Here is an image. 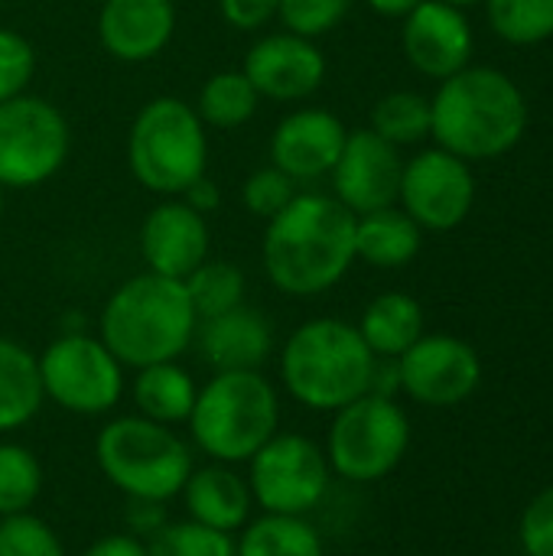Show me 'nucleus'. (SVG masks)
Returning a JSON list of instances; mask_svg holds the SVG:
<instances>
[{"label": "nucleus", "mask_w": 553, "mask_h": 556, "mask_svg": "<svg viewBox=\"0 0 553 556\" xmlns=\"http://www.w3.org/2000/svg\"><path fill=\"white\" fill-rule=\"evenodd\" d=\"M267 280L287 296H319L355 264V215L323 192H297L261 241Z\"/></svg>", "instance_id": "obj_1"}, {"label": "nucleus", "mask_w": 553, "mask_h": 556, "mask_svg": "<svg viewBox=\"0 0 553 556\" xmlns=\"http://www.w3.org/2000/svg\"><path fill=\"white\" fill-rule=\"evenodd\" d=\"M528 127L521 88L499 68L466 65L430 98V137L440 150L473 163L505 156Z\"/></svg>", "instance_id": "obj_2"}, {"label": "nucleus", "mask_w": 553, "mask_h": 556, "mask_svg": "<svg viewBox=\"0 0 553 556\" xmlns=\"http://www.w3.org/2000/svg\"><path fill=\"white\" fill-rule=\"evenodd\" d=\"M196 326L199 316L186 283L143 270L108 296L98 319V339L124 368H147L176 362L192 345Z\"/></svg>", "instance_id": "obj_3"}, {"label": "nucleus", "mask_w": 553, "mask_h": 556, "mask_svg": "<svg viewBox=\"0 0 553 556\" xmlns=\"http://www.w3.org/2000/svg\"><path fill=\"white\" fill-rule=\"evenodd\" d=\"M375 362L352 323L319 316L297 326L284 342L280 381L300 407L336 414L368 394Z\"/></svg>", "instance_id": "obj_4"}, {"label": "nucleus", "mask_w": 553, "mask_h": 556, "mask_svg": "<svg viewBox=\"0 0 553 556\" xmlns=\"http://www.w3.org/2000/svg\"><path fill=\"white\" fill-rule=\"evenodd\" d=\"M192 443L225 466L248 463L280 427V397L264 371H215L189 414Z\"/></svg>", "instance_id": "obj_5"}, {"label": "nucleus", "mask_w": 553, "mask_h": 556, "mask_svg": "<svg viewBox=\"0 0 553 556\" xmlns=\"http://www.w3.org/2000/svg\"><path fill=\"white\" fill-rule=\"evenodd\" d=\"M127 166L147 192L176 199L209 173V127L183 98H150L130 121Z\"/></svg>", "instance_id": "obj_6"}, {"label": "nucleus", "mask_w": 553, "mask_h": 556, "mask_svg": "<svg viewBox=\"0 0 553 556\" xmlns=\"http://www.w3.org/2000/svg\"><path fill=\"white\" fill-rule=\"evenodd\" d=\"M95 459L117 492L140 502L166 505L192 476V450L186 440L173 427L140 414L108 420L95 440Z\"/></svg>", "instance_id": "obj_7"}, {"label": "nucleus", "mask_w": 553, "mask_h": 556, "mask_svg": "<svg viewBox=\"0 0 553 556\" xmlns=\"http://www.w3.org/2000/svg\"><path fill=\"white\" fill-rule=\"evenodd\" d=\"M411 446V420L394 397L362 394L332 414L326 437V463L332 476L368 485L391 476Z\"/></svg>", "instance_id": "obj_8"}, {"label": "nucleus", "mask_w": 553, "mask_h": 556, "mask_svg": "<svg viewBox=\"0 0 553 556\" xmlns=\"http://www.w3.org/2000/svg\"><path fill=\"white\" fill-rule=\"evenodd\" d=\"M72 130L65 114L39 94H16L0 104V186L36 189L68 160Z\"/></svg>", "instance_id": "obj_9"}, {"label": "nucleus", "mask_w": 553, "mask_h": 556, "mask_svg": "<svg viewBox=\"0 0 553 556\" xmlns=\"http://www.w3.org/2000/svg\"><path fill=\"white\" fill-rule=\"evenodd\" d=\"M39 381L42 394L78 417H101L117 407L124 394V365L98 336L65 332L42 349Z\"/></svg>", "instance_id": "obj_10"}, {"label": "nucleus", "mask_w": 553, "mask_h": 556, "mask_svg": "<svg viewBox=\"0 0 553 556\" xmlns=\"http://www.w3.org/2000/svg\"><path fill=\"white\" fill-rule=\"evenodd\" d=\"M332 469L323 446L303 433H274L248 459V489L264 515L306 518L329 492Z\"/></svg>", "instance_id": "obj_11"}, {"label": "nucleus", "mask_w": 553, "mask_h": 556, "mask_svg": "<svg viewBox=\"0 0 553 556\" xmlns=\"http://www.w3.org/2000/svg\"><path fill=\"white\" fill-rule=\"evenodd\" d=\"M401 208L427 231H453L466 222L476 202V182L466 160L430 147L404 163Z\"/></svg>", "instance_id": "obj_12"}, {"label": "nucleus", "mask_w": 553, "mask_h": 556, "mask_svg": "<svg viewBox=\"0 0 553 556\" xmlns=\"http://www.w3.org/2000/svg\"><path fill=\"white\" fill-rule=\"evenodd\" d=\"M398 381L414 404L447 410L476 394L482 362L479 352L456 336H420L398 358Z\"/></svg>", "instance_id": "obj_13"}, {"label": "nucleus", "mask_w": 553, "mask_h": 556, "mask_svg": "<svg viewBox=\"0 0 553 556\" xmlns=\"http://www.w3.org/2000/svg\"><path fill=\"white\" fill-rule=\"evenodd\" d=\"M404 160L401 150L381 140L372 127L349 130L345 147L332 166V192L352 215H368L398 205Z\"/></svg>", "instance_id": "obj_14"}, {"label": "nucleus", "mask_w": 553, "mask_h": 556, "mask_svg": "<svg viewBox=\"0 0 553 556\" xmlns=\"http://www.w3.org/2000/svg\"><path fill=\"white\" fill-rule=\"evenodd\" d=\"M241 72L267 101L293 104L313 98L326 81V55L316 39L297 33H264L244 55Z\"/></svg>", "instance_id": "obj_15"}, {"label": "nucleus", "mask_w": 553, "mask_h": 556, "mask_svg": "<svg viewBox=\"0 0 553 556\" xmlns=\"http://www.w3.org/2000/svg\"><path fill=\"white\" fill-rule=\"evenodd\" d=\"M209 222L189 208L179 195L147 212L140 225V257L150 274L186 280L202 261H209Z\"/></svg>", "instance_id": "obj_16"}, {"label": "nucleus", "mask_w": 553, "mask_h": 556, "mask_svg": "<svg viewBox=\"0 0 553 556\" xmlns=\"http://www.w3.org/2000/svg\"><path fill=\"white\" fill-rule=\"evenodd\" d=\"M349 127L326 108H297L271 134V163L284 169L293 182H310L329 176Z\"/></svg>", "instance_id": "obj_17"}, {"label": "nucleus", "mask_w": 553, "mask_h": 556, "mask_svg": "<svg viewBox=\"0 0 553 556\" xmlns=\"http://www.w3.org/2000/svg\"><path fill=\"white\" fill-rule=\"evenodd\" d=\"M401 46L407 62L427 78H450L469 65L473 29L460 7L443 0H424L414 13L404 16Z\"/></svg>", "instance_id": "obj_18"}, {"label": "nucleus", "mask_w": 553, "mask_h": 556, "mask_svg": "<svg viewBox=\"0 0 553 556\" xmlns=\"http://www.w3.org/2000/svg\"><path fill=\"white\" fill-rule=\"evenodd\" d=\"M98 42L117 62L156 59L176 33L173 0H104L98 10Z\"/></svg>", "instance_id": "obj_19"}, {"label": "nucleus", "mask_w": 553, "mask_h": 556, "mask_svg": "<svg viewBox=\"0 0 553 556\" xmlns=\"http://www.w3.org/2000/svg\"><path fill=\"white\" fill-rule=\"evenodd\" d=\"M192 342L212 371H261L274 352V326L264 313L241 303L222 316L199 319Z\"/></svg>", "instance_id": "obj_20"}, {"label": "nucleus", "mask_w": 553, "mask_h": 556, "mask_svg": "<svg viewBox=\"0 0 553 556\" xmlns=\"http://www.w3.org/2000/svg\"><path fill=\"white\" fill-rule=\"evenodd\" d=\"M183 505L189 521L205 525L222 534H238L254 508L248 479H241L231 466L212 463L205 469H192L183 485Z\"/></svg>", "instance_id": "obj_21"}, {"label": "nucleus", "mask_w": 553, "mask_h": 556, "mask_svg": "<svg viewBox=\"0 0 553 556\" xmlns=\"http://www.w3.org/2000/svg\"><path fill=\"white\" fill-rule=\"evenodd\" d=\"M424 228L404 208H378L355 215V261L381 270L411 264L420 254Z\"/></svg>", "instance_id": "obj_22"}, {"label": "nucleus", "mask_w": 553, "mask_h": 556, "mask_svg": "<svg viewBox=\"0 0 553 556\" xmlns=\"http://www.w3.org/2000/svg\"><path fill=\"white\" fill-rule=\"evenodd\" d=\"M355 329L375 358H401L424 336V309L407 293H381L365 306Z\"/></svg>", "instance_id": "obj_23"}, {"label": "nucleus", "mask_w": 553, "mask_h": 556, "mask_svg": "<svg viewBox=\"0 0 553 556\" xmlns=\"http://www.w3.org/2000/svg\"><path fill=\"white\" fill-rule=\"evenodd\" d=\"M42 381L36 355L0 336V433L26 427L42 407Z\"/></svg>", "instance_id": "obj_24"}, {"label": "nucleus", "mask_w": 553, "mask_h": 556, "mask_svg": "<svg viewBox=\"0 0 553 556\" xmlns=\"http://www.w3.org/2000/svg\"><path fill=\"white\" fill-rule=\"evenodd\" d=\"M196 381L192 375L176 365V362H160V365H147L137 368L134 378V404L140 410V417L176 427L186 424L196 404Z\"/></svg>", "instance_id": "obj_25"}, {"label": "nucleus", "mask_w": 553, "mask_h": 556, "mask_svg": "<svg viewBox=\"0 0 553 556\" xmlns=\"http://www.w3.org/2000/svg\"><path fill=\"white\" fill-rule=\"evenodd\" d=\"M257 104H261V94L254 91L248 75L241 68H225L202 81L192 108L205 127L235 130V127H244L257 114Z\"/></svg>", "instance_id": "obj_26"}, {"label": "nucleus", "mask_w": 553, "mask_h": 556, "mask_svg": "<svg viewBox=\"0 0 553 556\" xmlns=\"http://www.w3.org/2000/svg\"><path fill=\"white\" fill-rule=\"evenodd\" d=\"M238 556H326L319 531L306 518L261 515L238 534Z\"/></svg>", "instance_id": "obj_27"}, {"label": "nucleus", "mask_w": 553, "mask_h": 556, "mask_svg": "<svg viewBox=\"0 0 553 556\" xmlns=\"http://www.w3.org/2000/svg\"><path fill=\"white\" fill-rule=\"evenodd\" d=\"M183 283H186L189 303L199 319H212V316H222V313L241 306L244 293H248V280H244L241 267H235L228 261H202Z\"/></svg>", "instance_id": "obj_28"}, {"label": "nucleus", "mask_w": 553, "mask_h": 556, "mask_svg": "<svg viewBox=\"0 0 553 556\" xmlns=\"http://www.w3.org/2000/svg\"><path fill=\"white\" fill-rule=\"evenodd\" d=\"M372 130L401 147L420 143L430 137V98L417 94V91H391L385 98H378V104L372 108Z\"/></svg>", "instance_id": "obj_29"}, {"label": "nucleus", "mask_w": 553, "mask_h": 556, "mask_svg": "<svg viewBox=\"0 0 553 556\" xmlns=\"http://www.w3.org/2000/svg\"><path fill=\"white\" fill-rule=\"evenodd\" d=\"M42 492V466L33 450L0 443V518L23 515Z\"/></svg>", "instance_id": "obj_30"}, {"label": "nucleus", "mask_w": 553, "mask_h": 556, "mask_svg": "<svg viewBox=\"0 0 553 556\" xmlns=\"http://www.w3.org/2000/svg\"><path fill=\"white\" fill-rule=\"evenodd\" d=\"M492 29L512 46H538L553 36V0H486Z\"/></svg>", "instance_id": "obj_31"}, {"label": "nucleus", "mask_w": 553, "mask_h": 556, "mask_svg": "<svg viewBox=\"0 0 553 556\" xmlns=\"http://www.w3.org/2000/svg\"><path fill=\"white\" fill-rule=\"evenodd\" d=\"M150 556H238L235 534L212 531L196 521H166L150 541H147Z\"/></svg>", "instance_id": "obj_32"}, {"label": "nucleus", "mask_w": 553, "mask_h": 556, "mask_svg": "<svg viewBox=\"0 0 553 556\" xmlns=\"http://www.w3.org/2000/svg\"><path fill=\"white\" fill-rule=\"evenodd\" d=\"M0 556H65L59 534L36 515L0 518Z\"/></svg>", "instance_id": "obj_33"}, {"label": "nucleus", "mask_w": 553, "mask_h": 556, "mask_svg": "<svg viewBox=\"0 0 553 556\" xmlns=\"http://www.w3.org/2000/svg\"><path fill=\"white\" fill-rule=\"evenodd\" d=\"M352 10V0H280L277 20L287 33L319 39L332 33Z\"/></svg>", "instance_id": "obj_34"}, {"label": "nucleus", "mask_w": 553, "mask_h": 556, "mask_svg": "<svg viewBox=\"0 0 553 556\" xmlns=\"http://www.w3.org/2000/svg\"><path fill=\"white\" fill-rule=\"evenodd\" d=\"M293 195H297V182H293L284 169H277L274 163L254 169V173L244 179V186H241V202H244V208H248L254 218H264V222H271L274 215H280V212L290 205Z\"/></svg>", "instance_id": "obj_35"}, {"label": "nucleus", "mask_w": 553, "mask_h": 556, "mask_svg": "<svg viewBox=\"0 0 553 556\" xmlns=\"http://www.w3.org/2000/svg\"><path fill=\"white\" fill-rule=\"evenodd\" d=\"M36 75V49L33 42L13 29L0 26V104L23 94Z\"/></svg>", "instance_id": "obj_36"}, {"label": "nucleus", "mask_w": 553, "mask_h": 556, "mask_svg": "<svg viewBox=\"0 0 553 556\" xmlns=\"http://www.w3.org/2000/svg\"><path fill=\"white\" fill-rule=\"evenodd\" d=\"M525 556H553V485L538 492L521 515Z\"/></svg>", "instance_id": "obj_37"}, {"label": "nucleus", "mask_w": 553, "mask_h": 556, "mask_svg": "<svg viewBox=\"0 0 553 556\" xmlns=\"http://www.w3.org/2000/svg\"><path fill=\"white\" fill-rule=\"evenodd\" d=\"M280 0H218V13L231 29L241 33H257L271 20H277Z\"/></svg>", "instance_id": "obj_38"}, {"label": "nucleus", "mask_w": 553, "mask_h": 556, "mask_svg": "<svg viewBox=\"0 0 553 556\" xmlns=\"http://www.w3.org/2000/svg\"><path fill=\"white\" fill-rule=\"evenodd\" d=\"M166 525L163 505L160 502H140V498H127V531L134 538H153L160 528Z\"/></svg>", "instance_id": "obj_39"}, {"label": "nucleus", "mask_w": 553, "mask_h": 556, "mask_svg": "<svg viewBox=\"0 0 553 556\" xmlns=\"http://www.w3.org/2000/svg\"><path fill=\"white\" fill-rule=\"evenodd\" d=\"M81 556H150L147 554V544L140 538H134L130 531L124 534H104L98 538L88 551Z\"/></svg>", "instance_id": "obj_40"}, {"label": "nucleus", "mask_w": 553, "mask_h": 556, "mask_svg": "<svg viewBox=\"0 0 553 556\" xmlns=\"http://www.w3.org/2000/svg\"><path fill=\"white\" fill-rule=\"evenodd\" d=\"M179 199H183L189 208H196L199 215H205V218L222 205V192H218L215 179H209V173H205V176H199V179H196L183 195H179Z\"/></svg>", "instance_id": "obj_41"}, {"label": "nucleus", "mask_w": 553, "mask_h": 556, "mask_svg": "<svg viewBox=\"0 0 553 556\" xmlns=\"http://www.w3.org/2000/svg\"><path fill=\"white\" fill-rule=\"evenodd\" d=\"M424 0H368V7L388 20H404L407 13H414Z\"/></svg>", "instance_id": "obj_42"}, {"label": "nucleus", "mask_w": 553, "mask_h": 556, "mask_svg": "<svg viewBox=\"0 0 553 556\" xmlns=\"http://www.w3.org/2000/svg\"><path fill=\"white\" fill-rule=\"evenodd\" d=\"M443 3H450V7H460V10H466V7H476V3H482V0H443Z\"/></svg>", "instance_id": "obj_43"}, {"label": "nucleus", "mask_w": 553, "mask_h": 556, "mask_svg": "<svg viewBox=\"0 0 553 556\" xmlns=\"http://www.w3.org/2000/svg\"><path fill=\"white\" fill-rule=\"evenodd\" d=\"M3 199H7V189L0 186V215H3Z\"/></svg>", "instance_id": "obj_44"}]
</instances>
